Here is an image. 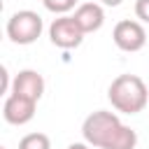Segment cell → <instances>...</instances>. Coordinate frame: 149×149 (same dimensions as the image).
Returning a JSON list of instances; mask_svg holds the SVG:
<instances>
[{"label":"cell","instance_id":"cell-11","mask_svg":"<svg viewBox=\"0 0 149 149\" xmlns=\"http://www.w3.org/2000/svg\"><path fill=\"white\" fill-rule=\"evenodd\" d=\"M135 16L140 23H149V0H135Z\"/></svg>","mask_w":149,"mask_h":149},{"label":"cell","instance_id":"cell-12","mask_svg":"<svg viewBox=\"0 0 149 149\" xmlns=\"http://www.w3.org/2000/svg\"><path fill=\"white\" fill-rule=\"evenodd\" d=\"M0 77H2V93L12 91V84H9V72H7V68H2V70H0Z\"/></svg>","mask_w":149,"mask_h":149},{"label":"cell","instance_id":"cell-7","mask_svg":"<svg viewBox=\"0 0 149 149\" xmlns=\"http://www.w3.org/2000/svg\"><path fill=\"white\" fill-rule=\"evenodd\" d=\"M14 95L28 98V100H40L44 95V77L37 70H21L16 72V77L12 79V91Z\"/></svg>","mask_w":149,"mask_h":149},{"label":"cell","instance_id":"cell-1","mask_svg":"<svg viewBox=\"0 0 149 149\" xmlns=\"http://www.w3.org/2000/svg\"><path fill=\"white\" fill-rule=\"evenodd\" d=\"M81 135L84 142L98 149H135L137 147V133L121 123L119 114L98 109L91 112L84 123H81Z\"/></svg>","mask_w":149,"mask_h":149},{"label":"cell","instance_id":"cell-9","mask_svg":"<svg viewBox=\"0 0 149 149\" xmlns=\"http://www.w3.org/2000/svg\"><path fill=\"white\" fill-rule=\"evenodd\" d=\"M19 149H51V140L44 133H28L19 140Z\"/></svg>","mask_w":149,"mask_h":149},{"label":"cell","instance_id":"cell-14","mask_svg":"<svg viewBox=\"0 0 149 149\" xmlns=\"http://www.w3.org/2000/svg\"><path fill=\"white\" fill-rule=\"evenodd\" d=\"M123 0H100V5H105V7H119Z\"/></svg>","mask_w":149,"mask_h":149},{"label":"cell","instance_id":"cell-15","mask_svg":"<svg viewBox=\"0 0 149 149\" xmlns=\"http://www.w3.org/2000/svg\"><path fill=\"white\" fill-rule=\"evenodd\" d=\"M0 149H5V147H0Z\"/></svg>","mask_w":149,"mask_h":149},{"label":"cell","instance_id":"cell-4","mask_svg":"<svg viewBox=\"0 0 149 149\" xmlns=\"http://www.w3.org/2000/svg\"><path fill=\"white\" fill-rule=\"evenodd\" d=\"M49 40L58 49H77L84 42V30L77 26L74 16L65 14V16H58V19L51 21V26H49Z\"/></svg>","mask_w":149,"mask_h":149},{"label":"cell","instance_id":"cell-2","mask_svg":"<svg viewBox=\"0 0 149 149\" xmlns=\"http://www.w3.org/2000/svg\"><path fill=\"white\" fill-rule=\"evenodd\" d=\"M107 98L112 107L121 114H137L149 105L147 84L137 74H119L116 79H112L107 88Z\"/></svg>","mask_w":149,"mask_h":149},{"label":"cell","instance_id":"cell-6","mask_svg":"<svg viewBox=\"0 0 149 149\" xmlns=\"http://www.w3.org/2000/svg\"><path fill=\"white\" fill-rule=\"evenodd\" d=\"M35 107H37L35 100H28V98H21V95L9 93L5 98V105H2V116L12 126H26L28 121H33Z\"/></svg>","mask_w":149,"mask_h":149},{"label":"cell","instance_id":"cell-5","mask_svg":"<svg viewBox=\"0 0 149 149\" xmlns=\"http://www.w3.org/2000/svg\"><path fill=\"white\" fill-rule=\"evenodd\" d=\"M112 40L114 44L121 49V51H128V54H135L140 49H144L147 44V30L140 21H133V19H123L114 26L112 30Z\"/></svg>","mask_w":149,"mask_h":149},{"label":"cell","instance_id":"cell-3","mask_svg":"<svg viewBox=\"0 0 149 149\" xmlns=\"http://www.w3.org/2000/svg\"><path fill=\"white\" fill-rule=\"evenodd\" d=\"M5 30H7V37L14 44L26 47V44L37 42V37L44 30V23H42V16L37 12H33V9H19V12H14L9 16Z\"/></svg>","mask_w":149,"mask_h":149},{"label":"cell","instance_id":"cell-13","mask_svg":"<svg viewBox=\"0 0 149 149\" xmlns=\"http://www.w3.org/2000/svg\"><path fill=\"white\" fill-rule=\"evenodd\" d=\"M68 149H91V144L88 142H72Z\"/></svg>","mask_w":149,"mask_h":149},{"label":"cell","instance_id":"cell-8","mask_svg":"<svg viewBox=\"0 0 149 149\" xmlns=\"http://www.w3.org/2000/svg\"><path fill=\"white\" fill-rule=\"evenodd\" d=\"M72 16H74L77 26L84 30V35L100 30L102 23H105V9H102L100 2H81V5H77Z\"/></svg>","mask_w":149,"mask_h":149},{"label":"cell","instance_id":"cell-10","mask_svg":"<svg viewBox=\"0 0 149 149\" xmlns=\"http://www.w3.org/2000/svg\"><path fill=\"white\" fill-rule=\"evenodd\" d=\"M42 5L51 12V14H58V16H65L70 9H74L77 0H42Z\"/></svg>","mask_w":149,"mask_h":149}]
</instances>
